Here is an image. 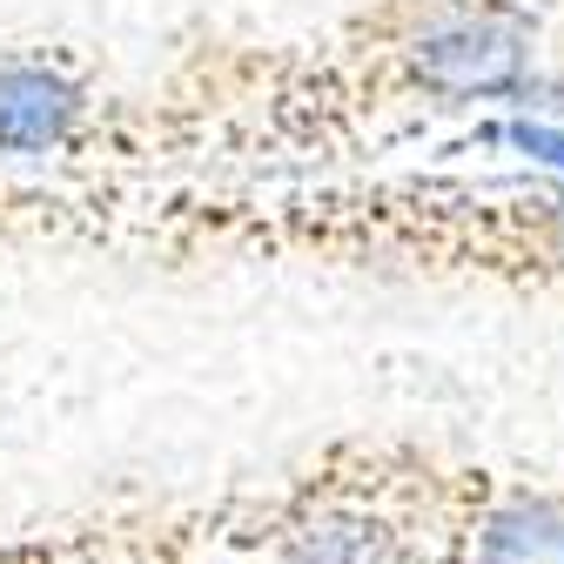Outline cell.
<instances>
[{
    "label": "cell",
    "instance_id": "1",
    "mask_svg": "<svg viewBox=\"0 0 564 564\" xmlns=\"http://www.w3.org/2000/svg\"><path fill=\"white\" fill-rule=\"evenodd\" d=\"M538 0H357L310 41H202L169 82L128 95V169L343 162L377 134L444 115L531 108L551 88Z\"/></svg>",
    "mask_w": 564,
    "mask_h": 564
},
{
    "label": "cell",
    "instance_id": "2",
    "mask_svg": "<svg viewBox=\"0 0 564 564\" xmlns=\"http://www.w3.org/2000/svg\"><path fill=\"white\" fill-rule=\"evenodd\" d=\"M95 236L149 256H269L410 282L564 296V169L544 175H316V182H88Z\"/></svg>",
    "mask_w": 564,
    "mask_h": 564
},
{
    "label": "cell",
    "instance_id": "3",
    "mask_svg": "<svg viewBox=\"0 0 564 564\" xmlns=\"http://www.w3.org/2000/svg\"><path fill=\"white\" fill-rule=\"evenodd\" d=\"M437 437H336L269 490H229L236 564H444Z\"/></svg>",
    "mask_w": 564,
    "mask_h": 564
},
{
    "label": "cell",
    "instance_id": "4",
    "mask_svg": "<svg viewBox=\"0 0 564 564\" xmlns=\"http://www.w3.org/2000/svg\"><path fill=\"white\" fill-rule=\"evenodd\" d=\"M121 155L128 95H115L82 54H0V169H75L88 182H121Z\"/></svg>",
    "mask_w": 564,
    "mask_h": 564
},
{
    "label": "cell",
    "instance_id": "5",
    "mask_svg": "<svg viewBox=\"0 0 564 564\" xmlns=\"http://www.w3.org/2000/svg\"><path fill=\"white\" fill-rule=\"evenodd\" d=\"M444 564H564V477L444 451Z\"/></svg>",
    "mask_w": 564,
    "mask_h": 564
}]
</instances>
